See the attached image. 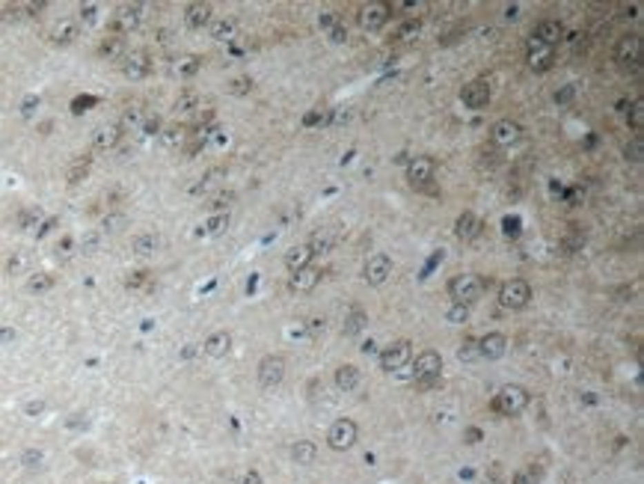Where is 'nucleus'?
I'll return each mask as SVG.
<instances>
[{
	"mask_svg": "<svg viewBox=\"0 0 644 484\" xmlns=\"http://www.w3.org/2000/svg\"><path fill=\"white\" fill-rule=\"evenodd\" d=\"M484 291H487V280L478 273H460L449 280V298L458 306H472L475 300L484 298Z\"/></svg>",
	"mask_w": 644,
	"mask_h": 484,
	"instance_id": "f257e3e1",
	"label": "nucleus"
},
{
	"mask_svg": "<svg viewBox=\"0 0 644 484\" xmlns=\"http://www.w3.org/2000/svg\"><path fill=\"white\" fill-rule=\"evenodd\" d=\"M529 401H531L529 389L514 383V387H505V389H499L496 395H493L490 410L496 413V416H520V413L529 407Z\"/></svg>",
	"mask_w": 644,
	"mask_h": 484,
	"instance_id": "f03ea898",
	"label": "nucleus"
},
{
	"mask_svg": "<svg viewBox=\"0 0 644 484\" xmlns=\"http://www.w3.org/2000/svg\"><path fill=\"white\" fill-rule=\"evenodd\" d=\"M440 374H442V357L437 351H422L419 357H416V362H413V378H416V383H419L422 389H431L433 383L440 380Z\"/></svg>",
	"mask_w": 644,
	"mask_h": 484,
	"instance_id": "7ed1b4c3",
	"label": "nucleus"
},
{
	"mask_svg": "<svg viewBox=\"0 0 644 484\" xmlns=\"http://www.w3.org/2000/svg\"><path fill=\"white\" fill-rule=\"evenodd\" d=\"M356 440H360V428H356L353 419H335L326 431V446L333 452H348L353 449Z\"/></svg>",
	"mask_w": 644,
	"mask_h": 484,
	"instance_id": "20e7f679",
	"label": "nucleus"
},
{
	"mask_svg": "<svg viewBox=\"0 0 644 484\" xmlns=\"http://www.w3.org/2000/svg\"><path fill=\"white\" fill-rule=\"evenodd\" d=\"M531 300V285L526 280H508V282H502V289H499V306L502 309H526Z\"/></svg>",
	"mask_w": 644,
	"mask_h": 484,
	"instance_id": "39448f33",
	"label": "nucleus"
},
{
	"mask_svg": "<svg viewBox=\"0 0 644 484\" xmlns=\"http://www.w3.org/2000/svg\"><path fill=\"white\" fill-rule=\"evenodd\" d=\"M389 18H392V3H383V0L365 3L360 12H356V21H360V27H362V30H369V33L383 30Z\"/></svg>",
	"mask_w": 644,
	"mask_h": 484,
	"instance_id": "423d86ee",
	"label": "nucleus"
},
{
	"mask_svg": "<svg viewBox=\"0 0 644 484\" xmlns=\"http://www.w3.org/2000/svg\"><path fill=\"white\" fill-rule=\"evenodd\" d=\"M410 360H413V342L410 339H398L380 351V369L383 371H401L404 365H410Z\"/></svg>",
	"mask_w": 644,
	"mask_h": 484,
	"instance_id": "0eeeda50",
	"label": "nucleus"
},
{
	"mask_svg": "<svg viewBox=\"0 0 644 484\" xmlns=\"http://www.w3.org/2000/svg\"><path fill=\"white\" fill-rule=\"evenodd\" d=\"M490 98H493L490 77H475V81H469L460 90V101H463V107H469V110H484V107L490 104Z\"/></svg>",
	"mask_w": 644,
	"mask_h": 484,
	"instance_id": "6e6552de",
	"label": "nucleus"
},
{
	"mask_svg": "<svg viewBox=\"0 0 644 484\" xmlns=\"http://www.w3.org/2000/svg\"><path fill=\"white\" fill-rule=\"evenodd\" d=\"M140 21H143V6L140 3H122V6H116V12L110 18V30H113V36H125V33L137 30Z\"/></svg>",
	"mask_w": 644,
	"mask_h": 484,
	"instance_id": "1a4fd4ad",
	"label": "nucleus"
},
{
	"mask_svg": "<svg viewBox=\"0 0 644 484\" xmlns=\"http://www.w3.org/2000/svg\"><path fill=\"white\" fill-rule=\"evenodd\" d=\"M285 369H289L285 357H280V354H267V357L259 362V383L264 389L280 387V383L285 380Z\"/></svg>",
	"mask_w": 644,
	"mask_h": 484,
	"instance_id": "9d476101",
	"label": "nucleus"
},
{
	"mask_svg": "<svg viewBox=\"0 0 644 484\" xmlns=\"http://www.w3.org/2000/svg\"><path fill=\"white\" fill-rule=\"evenodd\" d=\"M615 60L621 68H636L641 66V36H623L615 45Z\"/></svg>",
	"mask_w": 644,
	"mask_h": 484,
	"instance_id": "9b49d317",
	"label": "nucleus"
},
{
	"mask_svg": "<svg viewBox=\"0 0 644 484\" xmlns=\"http://www.w3.org/2000/svg\"><path fill=\"white\" fill-rule=\"evenodd\" d=\"M433 175H437V161L428 155H416L413 161L407 164V182L413 187H422V184H428Z\"/></svg>",
	"mask_w": 644,
	"mask_h": 484,
	"instance_id": "f8f14e48",
	"label": "nucleus"
},
{
	"mask_svg": "<svg viewBox=\"0 0 644 484\" xmlns=\"http://www.w3.org/2000/svg\"><path fill=\"white\" fill-rule=\"evenodd\" d=\"M362 276H365V282H369V285H383V282L392 276V259H389L386 253H374V255H369V262H365Z\"/></svg>",
	"mask_w": 644,
	"mask_h": 484,
	"instance_id": "ddd939ff",
	"label": "nucleus"
},
{
	"mask_svg": "<svg viewBox=\"0 0 644 484\" xmlns=\"http://www.w3.org/2000/svg\"><path fill=\"white\" fill-rule=\"evenodd\" d=\"M148 72H152V57L146 51H128L122 57V75L128 81H143Z\"/></svg>",
	"mask_w": 644,
	"mask_h": 484,
	"instance_id": "4468645a",
	"label": "nucleus"
},
{
	"mask_svg": "<svg viewBox=\"0 0 644 484\" xmlns=\"http://www.w3.org/2000/svg\"><path fill=\"white\" fill-rule=\"evenodd\" d=\"M526 57H529V68H531V72L543 75V72H549V68H552V60H556V48H552V45H543V42H538V39H531Z\"/></svg>",
	"mask_w": 644,
	"mask_h": 484,
	"instance_id": "2eb2a0df",
	"label": "nucleus"
},
{
	"mask_svg": "<svg viewBox=\"0 0 644 484\" xmlns=\"http://www.w3.org/2000/svg\"><path fill=\"white\" fill-rule=\"evenodd\" d=\"M523 137V125L517 119H499V122H493L490 128V140L502 146V149H508V146H514Z\"/></svg>",
	"mask_w": 644,
	"mask_h": 484,
	"instance_id": "dca6fc26",
	"label": "nucleus"
},
{
	"mask_svg": "<svg viewBox=\"0 0 644 484\" xmlns=\"http://www.w3.org/2000/svg\"><path fill=\"white\" fill-rule=\"evenodd\" d=\"M508 354V336L505 333H487L478 339V357L481 360H502Z\"/></svg>",
	"mask_w": 644,
	"mask_h": 484,
	"instance_id": "f3484780",
	"label": "nucleus"
},
{
	"mask_svg": "<svg viewBox=\"0 0 644 484\" xmlns=\"http://www.w3.org/2000/svg\"><path fill=\"white\" fill-rule=\"evenodd\" d=\"M211 21H214V6L208 3V0H196V3L184 9V24L191 27V30H202V27H208Z\"/></svg>",
	"mask_w": 644,
	"mask_h": 484,
	"instance_id": "a211bd4d",
	"label": "nucleus"
},
{
	"mask_svg": "<svg viewBox=\"0 0 644 484\" xmlns=\"http://www.w3.org/2000/svg\"><path fill=\"white\" fill-rule=\"evenodd\" d=\"M202 351H205V357H211V360H223L226 354L232 351V333L229 330H214L202 342Z\"/></svg>",
	"mask_w": 644,
	"mask_h": 484,
	"instance_id": "6ab92c4d",
	"label": "nucleus"
},
{
	"mask_svg": "<svg viewBox=\"0 0 644 484\" xmlns=\"http://www.w3.org/2000/svg\"><path fill=\"white\" fill-rule=\"evenodd\" d=\"M81 36V27H77V21L75 18H59V21L48 30V39H51V45H72L75 39Z\"/></svg>",
	"mask_w": 644,
	"mask_h": 484,
	"instance_id": "aec40b11",
	"label": "nucleus"
},
{
	"mask_svg": "<svg viewBox=\"0 0 644 484\" xmlns=\"http://www.w3.org/2000/svg\"><path fill=\"white\" fill-rule=\"evenodd\" d=\"M122 140V125H101L92 134V149L95 152H110Z\"/></svg>",
	"mask_w": 644,
	"mask_h": 484,
	"instance_id": "412c9836",
	"label": "nucleus"
},
{
	"mask_svg": "<svg viewBox=\"0 0 644 484\" xmlns=\"http://www.w3.org/2000/svg\"><path fill=\"white\" fill-rule=\"evenodd\" d=\"M312 259H315L312 246L309 244H297V246H291V250L285 253V268H289V273H297V271H303V268H312Z\"/></svg>",
	"mask_w": 644,
	"mask_h": 484,
	"instance_id": "4be33fe9",
	"label": "nucleus"
},
{
	"mask_svg": "<svg viewBox=\"0 0 644 484\" xmlns=\"http://www.w3.org/2000/svg\"><path fill=\"white\" fill-rule=\"evenodd\" d=\"M321 282V271L318 268H303L289 276V289L291 291H315Z\"/></svg>",
	"mask_w": 644,
	"mask_h": 484,
	"instance_id": "5701e85b",
	"label": "nucleus"
},
{
	"mask_svg": "<svg viewBox=\"0 0 644 484\" xmlns=\"http://www.w3.org/2000/svg\"><path fill=\"white\" fill-rule=\"evenodd\" d=\"M481 217H475L472 211H463L458 217V223H454V235H458L460 241H472V238H478L481 235Z\"/></svg>",
	"mask_w": 644,
	"mask_h": 484,
	"instance_id": "b1692460",
	"label": "nucleus"
},
{
	"mask_svg": "<svg viewBox=\"0 0 644 484\" xmlns=\"http://www.w3.org/2000/svg\"><path fill=\"white\" fill-rule=\"evenodd\" d=\"M561 33H564V27H561V21H556V18H543V21H538V27H534V39L543 42V45H552V48H556Z\"/></svg>",
	"mask_w": 644,
	"mask_h": 484,
	"instance_id": "393cba45",
	"label": "nucleus"
},
{
	"mask_svg": "<svg viewBox=\"0 0 644 484\" xmlns=\"http://www.w3.org/2000/svg\"><path fill=\"white\" fill-rule=\"evenodd\" d=\"M128 51H125V36H104L101 42H98V57L101 60H122Z\"/></svg>",
	"mask_w": 644,
	"mask_h": 484,
	"instance_id": "a878e982",
	"label": "nucleus"
},
{
	"mask_svg": "<svg viewBox=\"0 0 644 484\" xmlns=\"http://www.w3.org/2000/svg\"><path fill=\"white\" fill-rule=\"evenodd\" d=\"M360 380H362V374L351 362H344V365L335 369V387H339L342 392H353L356 387H360Z\"/></svg>",
	"mask_w": 644,
	"mask_h": 484,
	"instance_id": "bb28decb",
	"label": "nucleus"
},
{
	"mask_svg": "<svg viewBox=\"0 0 644 484\" xmlns=\"http://www.w3.org/2000/svg\"><path fill=\"white\" fill-rule=\"evenodd\" d=\"M291 458L294 463H300V467H309L318 458V446H315L312 440H297V446L291 449Z\"/></svg>",
	"mask_w": 644,
	"mask_h": 484,
	"instance_id": "cd10ccee",
	"label": "nucleus"
},
{
	"mask_svg": "<svg viewBox=\"0 0 644 484\" xmlns=\"http://www.w3.org/2000/svg\"><path fill=\"white\" fill-rule=\"evenodd\" d=\"M54 273H48V271H36V273H30L27 276V291L30 294H45V291H51L54 289Z\"/></svg>",
	"mask_w": 644,
	"mask_h": 484,
	"instance_id": "c85d7f7f",
	"label": "nucleus"
},
{
	"mask_svg": "<svg viewBox=\"0 0 644 484\" xmlns=\"http://www.w3.org/2000/svg\"><path fill=\"white\" fill-rule=\"evenodd\" d=\"M208 27H211V36L217 39V42H229V39H235L237 21L235 18H217V21H211Z\"/></svg>",
	"mask_w": 644,
	"mask_h": 484,
	"instance_id": "c756f323",
	"label": "nucleus"
},
{
	"mask_svg": "<svg viewBox=\"0 0 644 484\" xmlns=\"http://www.w3.org/2000/svg\"><path fill=\"white\" fill-rule=\"evenodd\" d=\"M131 250H134L137 255H152V253L157 250V235H155V232H140V235H134Z\"/></svg>",
	"mask_w": 644,
	"mask_h": 484,
	"instance_id": "7c9ffc66",
	"label": "nucleus"
},
{
	"mask_svg": "<svg viewBox=\"0 0 644 484\" xmlns=\"http://www.w3.org/2000/svg\"><path fill=\"white\" fill-rule=\"evenodd\" d=\"M223 175H226V173L220 170V166H214V170H208V173L202 175V182H199V184H193V187H191V193H211L214 187H220Z\"/></svg>",
	"mask_w": 644,
	"mask_h": 484,
	"instance_id": "2f4dec72",
	"label": "nucleus"
},
{
	"mask_svg": "<svg viewBox=\"0 0 644 484\" xmlns=\"http://www.w3.org/2000/svg\"><path fill=\"white\" fill-rule=\"evenodd\" d=\"M365 321H369V315H365L362 309H351L348 315H344V327H342V333H344V336H356V333L365 327Z\"/></svg>",
	"mask_w": 644,
	"mask_h": 484,
	"instance_id": "473e14b6",
	"label": "nucleus"
},
{
	"mask_svg": "<svg viewBox=\"0 0 644 484\" xmlns=\"http://www.w3.org/2000/svg\"><path fill=\"white\" fill-rule=\"evenodd\" d=\"M89 166H92V161H89V157H77V161L68 166V173H66L68 184H81L86 175H89Z\"/></svg>",
	"mask_w": 644,
	"mask_h": 484,
	"instance_id": "72a5a7b5",
	"label": "nucleus"
},
{
	"mask_svg": "<svg viewBox=\"0 0 644 484\" xmlns=\"http://www.w3.org/2000/svg\"><path fill=\"white\" fill-rule=\"evenodd\" d=\"M232 202H235V193H232V191H217V193L211 196V202H208V209H211L214 214H226Z\"/></svg>",
	"mask_w": 644,
	"mask_h": 484,
	"instance_id": "f704fd0d",
	"label": "nucleus"
},
{
	"mask_svg": "<svg viewBox=\"0 0 644 484\" xmlns=\"http://www.w3.org/2000/svg\"><path fill=\"white\" fill-rule=\"evenodd\" d=\"M146 119V110H143V104L140 101H131L125 107V113H122V128L125 125H143Z\"/></svg>",
	"mask_w": 644,
	"mask_h": 484,
	"instance_id": "c9c22d12",
	"label": "nucleus"
},
{
	"mask_svg": "<svg viewBox=\"0 0 644 484\" xmlns=\"http://www.w3.org/2000/svg\"><path fill=\"white\" fill-rule=\"evenodd\" d=\"M196 104H199V95H196L193 90H184L175 98V113H187V110H193Z\"/></svg>",
	"mask_w": 644,
	"mask_h": 484,
	"instance_id": "e433bc0d",
	"label": "nucleus"
},
{
	"mask_svg": "<svg viewBox=\"0 0 644 484\" xmlns=\"http://www.w3.org/2000/svg\"><path fill=\"white\" fill-rule=\"evenodd\" d=\"M148 285H152V273L148 271H134L125 280V289H148Z\"/></svg>",
	"mask_w": 644,
	"mask_h": 484,
	"instance_id": "4c0bfd02",
	"label": "nucleus"
},
{
	"mask_svg": "<svg viewBox=\"0 0 644 484\" xmlns=\"http://www.w3.org/2000/svg\"><path fill=\"white\" fill-rule=\"evenodd\" d=\"M226 226H229V214H211L208 217V223H205V232L208 235H220Z\"/></svg>",
	"mask_w": 644,
	"mask_h": 484,
	"instance_id": "58836bf2",
	"label": "nucleus"
},
{
	"mask_svg": "<svg viewBox=\"0 0 644 484\" xmlns=\"http://www.w3.org/2000/svg\"><path fill=\"white\" fill-rule=\"evenodd\" d=\"M623 155H627V161H632V164H641V157H644L641 137H632V140L627 143V149H623Z\"/></svg>",
	"mask_w": 644,
	"mask_h": 484,
	"instance_id": "ea45409f",
	"label": "nucleus"
},
{
	"mask_svg": "<svg viewBox=\"0 0 644 484\" xmlns=\"http://www.w3.org/2000/svg\"><path fill=\"white\" fill-rule=\"evenodd\" d=\"M199 68H202V60H199V57H184V60L178 63V75H182V77H193L196 72H199Z\"/></svg>",
	"mask_w": 644,
	"mask_h": 484,
	"instance_id": "a19ab883",
	"label": "nucleus"
},
{
	"mask_svg": "<svg viewBox=\"0 0 644 484\" xmlns=\"http://www.w3.org/2000/svg\"><path fill=\"white\" fill-rule=\"evenodd\" d=\"M161 134H164V143H166V146H175V143L184 140L187 128H184V125H170V128H164Z\"/></svg>",
	"mask_w": 644,
	"mask_h": 484,
	"instance_id": "79ce46f5",
	"label": "nucleus"
},
{
	"mask_svg": "<svg viewBox=\"0 0 644 484\" xmlns=\"http://www.w3.org/2000/svg\"><path fill=\"white\" fill-rule=\"evenodd\" d=\"M27 268H30V255H27V253H15L12 259L6 262V271H9V273H24Z\"/></svg>",
	"mask_w": 644,
	"mask_h": 484,
	"instance_id": "37998d69",
	"label": "nucleus"
},
{
	"mask_svg": "<svg viewBox=\"0 0 644 484\" xmlns=\"http://www.w3.org/2000/svg\"><path fill=\"white\" fill-rule=\"evenodd\" d=\"M445 318H449L451 324H463L469 318V306H458V303H451V309L445 312Z\"/></svg>",
	"mask_w": 644,
	"mask_h": 484,
	"instance_id": "c03bdc74",
	"label": "nucleus"
},
{
	"mask_svg": "<svg viewBox=\"0 0 644 484\" xmlns=\"http://www.w3.org/2000/svg\"><path fill=\"white\" fill-rule=\"evenodd\" d=\"M18 18H24V6L21 3H12V6L0 9V21H18Z\"/></svg>",
	"mask_w": 644,
	"mask_h": 484,
	"instance_id": "a18cd8bd",
	"label": "nucleus"
},
{
	"mask_svg": "<svg viewBox=\"0 0 644 484\" xmlns=\"http://www.w3.org/2000/svg\"><path fill=\"white\" fill-rule=\"evenodd\" d=\"M458 357H460V360H475V357H478V342H475V339H467V342H463V348L458 351Z\"/></svg>",
	"mask_w": 644,
	"mask_h": 484,
	"instance_id": "49530a36",
	"label": "nucleus"
},
{
	"mask_svg": "<svg viewBox=\"0 0 644 484\" xmlns=\"http://www.w3.org/2000/svg\"><path fill=\"white\" fill-rule=\"evenodd\" d=\"M229 90H232L235 95H246V93H250V90H253V81H250V77H235V81H232V86H229Z\"/></svg>",
	"mask_w": 644,
	"mask_h": 484,
	"instance_id": "de8ad7c7",
	"label": "nucleus"
},
{
	"mask_svg": "<svg viewBox=\"0 0 644 484\" xmlns=\"http://www.w3.org/2000/svg\"><path fill=\"white\" fill-rule=\"evenodd\" d=\"M630 125L636 128V131H638V128L644 125V107H641V101H636V104H632V110H630Z\"/></svg>",
	"mask_w": 644,
	"mask_h": 484,
	"instance_id": "09e8293b",
	"label": "nucleus"
},
{
	"mask_svg": "<svg viewBox=\"0 0 644 484\" xmlns=\"http://www.w3.org/2000/svg\"><path fill=\"white\" fill-rule=\"evenodd\" d=\"M140 128L146 134H161V116H146Z\"/></svg>",
	"mask_w": 644,
	"mask_h": 484,
	"instance_id": "8fccbe9b",
	"label": "nucleus"
},
{
	"mask_svg": "<svg viewBox=\"0 0 644 484\" xmlns=\"http://www.w3.org/2000/svg\"><path fill=\"white\" fill-rule=\"evenodd\" d=\"M89 104H95V98H92V95L75 98V101H72V110H75V113H84V110H89Z\"/></svg>",
	"mask_w": 644,
	"mask_h": 484,
	"instance_id": "3c124183",
	"label": "nucleus"
},
{
	"mask_svg": "<svg viewBox=\"0 0 644 484\" xmlns=\"http://www.w3.org/2000/svg\"><path fill=\"white\" fill-rule=\"evenodd\" d=\"M419 30H422V21H416V18H413V21H407V24L401 27V30H398V36H401V39H407V36H416Z\"/></svg>",
	"mask_w": 644,
	"mask_h": 484,
	"instance_id": "603ef678",
	"label": "nucleus"
},
{
	"mask_svg": "<svg viewBox=\"0 0 644 484\" xmlns=\"http://www.w3.org/2000/svg\"><path fill=\"white\" fill-rule=\"evenodd\" d=\"M122 223H125V217H122V214H113V217H107V220H104V229H107V232H116Z\"/></svg>",
	"mask_w": 644,
	"mask_h": 484,
	"instance_id": "864d4df0",
	"label": "nucleus"
},
{
	"mask_svg": "<svg viewBox=\"0 0 644 484\" xmlns=\"http://www.w3.org/2000/svg\"><path fill=\"white\" fill-rule=\"evenodd\" d=\"M330 39H333V42H344V39H348V27H342V24H335V27H333V30H330Z\"/></svg>",
	"mask_w": 644,
	"mask_h": 484,
	"instance_id": "5fc2aeb1",
	"label": "nucleus"
},
{
	"mask_svg": "<svg viewBox=\"0 0 644 484\" xmlns=\"http://www.w3.org/2000/svg\"><path fill=\"white\" fill-rule=\"evenodd\" d=\"M318 24L324 27V30H333V27L339 24V18H335L333 12H326V15H321V18H318Z\"/></svg>",
	"mask_w": 644,
	"mask_h": 484,
	"instance_id": "6e6d98bb",
	"label": "nucleus"
},
{
	"mask_svg": "<svg viewBox=\"0 0 644 484\" xmlns=\"http://www.w3.org/2000/svg\"><path fill=\"white\" fill-rule=\"evenodd\" d=\"M511 484H531V470H523V472H517L514 476V481Z\"/></svg>",
	"mask_w": 644,
	"mask_h": 484,
	"instance_id": "4d7b16f0",
	"label": "nucleus"
},
{
	"mask_svg": "<svg viewBox=\"0 0 644 484\" xmlns=\"http://www.w3.org/2000/svg\"><path fill=\"white\" fill-rule=\"evenodd\" d=\"M570 98H573V86H564L561 93H556V101H558V104H564V101H570Z\"/></svg>",
	"mask_w": 644,
	"mask_h": 484,
	"instance_id": "13d9d810",
	"label": "nucleus"
},
{
	"mask_svg": "<svg viewBox=\"0 0 644 484\" xmlns=\"http://www.w3.org/2000/svg\"><path fill=\"white\" fill-rule=\"evenodd\" d=\"M33 220H39V211H36V209H30V211L21 214V226H30Z\"/></svg>",
	"mask_w": 644,
	"mask_h": 484,
	"instance_id": "bf43d9fd",
	"label": "nucleus"
},
{
	"mask_svg": "<svg viewBox=\"0 0 644 484\" xmlns=\"http://www.w3.org/2000/svg\"><path fill=\"white\" fill-rule=\"evenodd\" d=\"M241 484H262V476H259L255 470H250V472L244 476V481H241Z\"/></svg>",
	"mask_w": 644,
	"mask_h": 484,
	"instance_id": "052dcab7",
	"label": "nucleus"
},
{
	"mask_svg": "<svg viewBox=\"0 0 644 484\" xmlns=\"http://www.w3.org/2000/svg\"><path fill=\"white\" fill-rule=\"evenodd\" d=\"M81 15H84V21H92V18H95V6H92V3L81 6Z\"/></svg>",
	"mask_w": 644,
	"mask_h": 484,
	"instance_id": "680f3d73",
	"label": "nucleus"
},
{
	"mask_svg": "<svg viewBox=\"0 0 644 484\" xmlns=\"http://www.w3.org/2000/svg\"><path fill=\"white\" fill-rule=\"evenodd\" d=\"M478 437H481L478 428H469V431H467V443H478Z\"/></svg>",
	"mask_w": 644,
	"mask_h": 484,
	"instance_id": "e2e57ef3",
	"label": "nucleus"
},
{
	"mask_svg": "<svg viewBox=\"0 0 644 484\" xmlns=\"http://www.w3.org/2000/svg\"><path fill=\"white\" fill-rule=\"evenodd\" d=\"M36 104H39V98H27V101H24V113H33Z\"/></svg>",
	"mask_w": 644,
	"mask_h": 484,
	"instance_id": "0e129e2a",
	"label": "nucleus"
},
{
	"mask_svg": "<svg viewBox=\"0 0 644 484\" xmlns=\"http://www.w3.org/2000/svg\"><path fill=\"white\" fill-rule=\"evenodd\" d=\"M9 339H15V330H0V342H9Z\"/></svg>",
	"mask_w": 644,
	"mask_h": 484,
	"instance_id": "69168bd1",
	"label": "nucleus"
},
{
	"mask_svg": "<svg viewBox=\"0 0 644 484\" xmlns=\"http://www.w3.org/2000/svg\"><path fill=\"white\" fill-rule=\"evenodd\" d=\"M505 15H508V18H517V15H520V6H508V12H505Z\"/></svg>",
	"mask_w": 644,
	"mask_h": 484,
	"instance_id": "338daca9",
	"label": "nucleus"
}]
</instances>
